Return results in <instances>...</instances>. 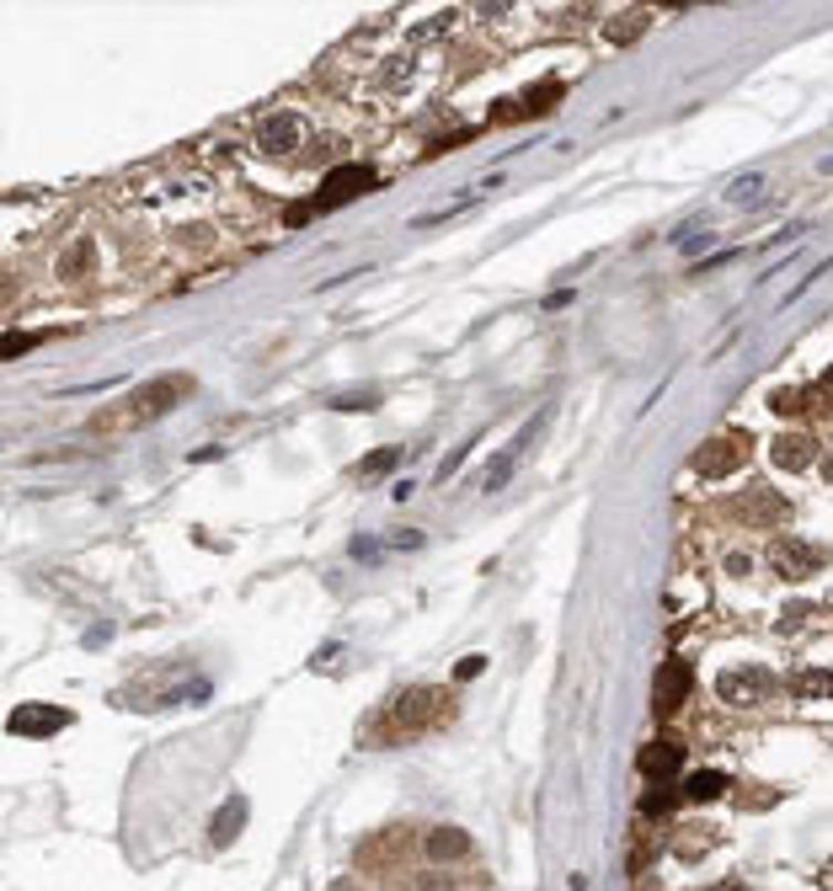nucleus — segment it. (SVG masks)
Masks as SVG:
<instances>
[{"label":"nucleus","mask_w":833,"mask_h":891,"mask_svg":"<svg viewBox=\"0 0 833 891\" xmlns=\"http://www.w3.org/2000/svg\"><path fill=\"white\" fill-rule=\"evenodd\" d=\"M396 464H402V449H374L369 460L358 464V475H364V481H374V475H385V470H396Z\"/></svg>","instance_id":"nucleus-17"},{"label":"nucleus","mask_w":833,"mask_h":891,"mask_svg":"<svg viewBox=\"0 0 833 891\" xmlns=\"http://www.w3.org/2000/svg\"><path fill=\"white\" fill-rule=\"evenodd\" d=\"M732 513H738L742 523H759V528H770V523H785V518H791V502H785V496H774L770 486H748V492L732 502Z\"/></svg>","instance_id":"nucleus-9"},{"label":"nucleus","mask_w":833,"mask_h":891,"mask_svg":"<svg viewBox=\"0 0 833 891\" xmlns=\"http://www.w3.org/2000/svg\"><path fill=\"white\" fill-rule=\"evenodd\" d=\"M476 843H470V832L465 828H433L428 838H423V855H428L433 864H455V860H465Z\"/></svg>","instance_id":"nucleus-12"},{"label":"nucleus","mask_w":833,"mask_h":891,"mask_svg":"<svg viewBox=\"0 0 833 891\" xmlns=\"http://www.w3.org/2000/svg\"><path fill=\"white\" fill-rule=\"evenodd\" d=\"M823 470H829V481H833V460H829V464H823Z\"/></svg>","instance_id":"nucleus-22"},{"label":"nucleus","mask_w":833,"mask_h":891,"mask_svg":"<svg viewBox=\"0 0 833 891\" xmlns=\"http://www.w3.org/2000/svg\"><path fill=\"white\" fill-rule=\"evenodd\" d=\"M742 460H748V432H716V438H706V443H700V449L689 454L695 475H706V481H721V475H732Z\"/></svg>","instance_id":"nucleus-4"},{"label":"nucleus","mask_w":833,"mask_h":891,"mask_svg":"<svg viewBox=\"0 0 833 891\" xmlns=\"http://www.w3.org/2000/svg\"><path fill=\"white\" fill-rule=\"evenodd\" d=\"M300 139H305V124H300L294 113H278V118H268V124L257 128V145L268 155H294L300 150Z\"/></svg>","instance_id":"nucleus-10"},{"label":"nucleus","mask_w":833,"mask_h":891,"mask_svg":"<svg viewBox=\"0 0 833 891\" xmlns=\"http://www.w3.org/2000/svg\"><path fill=\"white\" fill-rule=\"evenodd\" d=\"M829 390H833V374H829Z\"/></svg>","instance_id":"nucleus-23"},{"label":"nucleus","mask_w":833,"mask_h":891,"mask_svg":"<svg viewBox=\"0 0 833 891\" xmlns=\"http://www.w3.org/2000/svg\"><path fill=\"white\" fill-rule=\"evenodd\" d=\"M438 715H444V694L433 689V683H417V689H402L391 705L379 710V726L369 732V742H379V747H396V742H417L423 732H433L438 726Z\"/></svg>","instance_id":"nucleus-1"},{"label":"nucleus","mask_w":833,"mask_h":891,"mask_svg":"<svg viewBox=\"0 0 833 891\" xmlns=\"http://www.w3.org/2000/svg\"><path fill=\"white\" fill-rule=\"evenodd\" d=\"M770 566L780 572V577L802 583V577H812V572H823V566H829V551H823V545H812V539H774Z\"/></svg>","instance_id":"nucleus-5"},{"label":"nucleus","mask_w":833,"mask_h":891,"mask_svg":"<svg viewBox=\"0 0 833 891\" xmlns=\"http://www.w3.org/2000/svg\"><path fill=\"white\" fill-rule=\"evenodd\" d=\"M721 790H727V774H716V768H700V774L684 779V796L689 800H716Z\"/></svg>","instance_id":"nucleus-15"},{"label":"nucleus","mask_w":833,"mask_h":891,"mask_svg":"<svg viewBox=\"0 0 833 891\" xmlns=\"http://www.w3.org/2000/svg\"><path fill=\"white\" fill-rule=\"evenodd\" d=\"M791 694H802V700H829L833 694V673L829 668H806V673H796V683H791Z\"/></svg>","instance_id":"nucleus-16"},{"label":"nucleus","mask_w":833,"mask_h":891,"mask_svg":"<svg viewBox=\"0 0 833 891\" xmlns=\"http://www.w3.org/2000/svg\"><path fill=\"white\" fill-rule=\"evenodd\" d=\"M770 460L780 470H806V464L818 460V438L812 432H780L770 443Z\"/></svg>","instance_id":"nucleus-11"},{"label":"nucleus","mask_w":833,"mask_h":891,"mask_svg":"<svg viewBox=\"0 0 833 891\" xmlns=\"http://www.w3.org/2000/svg\"><path fill=\"white\" fill-rule=\"evenodd\" d=\"M716 694L727 705H759V700L774 694V673L770 668H727V673L716 678Z\"/></svg>","instance_id":"nucleus-6"},{"label":"nucleus","mask_w":833,"mask_h":891,"mask_svg":"<svg viewBox=\"0 0 833 891\" xmlns=\"http://www.w3.org/2000/svg\"><path fill=\"white\" fill-rule=\"evenodd\" d=\"M679 764H684L679 742H652V747H642V758H636V768H642L647 779H674Z\"/></svg>","instance_id":"nucleus-13"},{"label":"nucleus","mask_w":833,"mask_h":891,"mask_svg":"<svg viewBox=\"0 0 833 891\" xmlns=\"http://www.w3.org/2000/svg\"><path fill=\"white\" fill-rule=\"evenodd\" d=\"M716 891H753V887H742V881H721Z\"/></svg>","instance_id":"nucleus-21"},{"label":"nucleus","mask_w":833,"mask_h":891,"mask_svg":"<svg viewBox=\"0 0 833 891\" xmlns=\"http://www.w3.org/2000/svg\"><path fill=\"white\" fill-rule=\"evenodd\" d=\"M241 828H247V800L236 796V800H225V811L209 822V843H215V849H230V843L241 838Z\"/></svg>","instance_id":"nucleus-14"},{"label":"nucleus","mask_w":833,"mask_h":891,"mask_svg":"<svg viewBox=\"0 0 833 891\" xmlns=\"http://www.w3.org/2000/svg\"><path fill=\"white\" fill-rule=\"evenodd\" d=\"M6 726H11V737H54V732L70 726V710H60V705H17L11 715H6Z\"/></svg>","instance_id":"nucleus-8"},{"label":"nucleus","mask_w":833,"mask_h":891,"mask_svg":"<svg viewBox=\"0 0 833 891\" xmlns=\"http://www.w3.org/2000/svg\"><path fill=\"white\" fill-rule=\"evenodd\" d=\"M689 689H695V673H689V662L668 657V662L657 668V683H652V710H657V715H674V710L689 700Z\"/></svg>","instance_id":"nucleus-7"},{"label":"nucleus","mask_w":833,"mask_h":891,"mask_svg":"<svg viewBox=\"0 0 833 891\" xmlns=\"http://www.w3.org/2000/svg\"><path fill=\"white\" fill-rule=\"evenodd\" d=\"M642 28H647V11H625V17H615L610 38H615V43H636V32Z\"/></svg>","instance_id":"nucleus-18"},{"label":"nucleus","mask_w":833,"mask_h":891,"mask_svg":"<svg viewBox=\"0 0 833 891\" xmlns=\"http://www.w3.org/2000/svg\"><path fill=\"white\" fill-rule=\"evenodd\" d=\"M374 182H379V177H374L369 166H337V171H332L326 182H321V187H315V192H310L305 203H294V214H289V224H305V219L332 214L337 203H347V198H358V192H369Z\"/></svg>","instance_id":"nucleus-3"},{"label":"nucleus","mask_w":833,"mask_h":891,"mask_svg":"<svg viewBox=\"0 0 833 891\" xmlns=\"http://www.w3.org/2000/svg\"><path fill=\"white\" fill-rule=\"evenodd\" d=\"M187 396H192V379H187V374H166V379L139 385L107 422H118V428H150V422H160L166 411H177Z\"/></svg>","instance_id":"nucleus-2"},{"label":"nucleus","mask_w":833,"mask_h":891,"mask_svg":"<svg viewBox=\"0 0 833 891\" xmlns=\"http://www.w3.org/2000/svg\"><path fill=\"white\" fill-rule=\"evenodd\" d=\"M481 668H487V662H481V657H465L460 668H455V678H476V673H481Z\"/></svg>","instance_id":"nucleus-20"},{"label":"nucleus","mask_w":833,"mask_h":891,"mask_svg":"<svg viewBox=\"0 0 833 891\" xmlns=\"http://www.w3.org/2000/svg\"><path fill=\"white\" fill-rule=\"evenodd\" d=\"M32 342H43L38 332H17V337H6V358H17V353H28Z\"/></svg>","instance_id":"nucleus-19"}]
</instances>
